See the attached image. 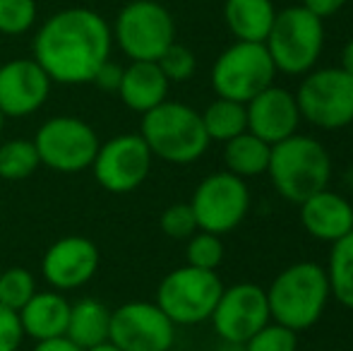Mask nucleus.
I'll return each mask as SVG.
<instances>
[{"mask_svg": "<svg viewBox=\"0 0 353 351\" xmlns=\"http://www.w3.org/2000/svg\"><path fill=\"white\" fill-rule=\"evenodd\" d=\"M24 337H32L34 342L63 337L70 320V301L63 296V291H37L32 299L19 310Z\"/></svg>", "mask_w": 353, "mask_h": 351, "instance_id": "6ab92c4d", "label": "nucleus"}, {"mask_svg": "<svg viewBox=\"0 0 353 351\" xmlns=\"http://www.w3.org/2000/svg\"><path fill=\"white\" fill-rule=\"evenodd\" d=\"M330 296L332 289L325 267L298 263L276 274L267 289V303L274 323L291 328L293 332H303L322 318Z\"/></svg>", "mask_w": 353, "mask_h": 351, "instance_id": "f03ea898", "label": "nucleus"}, {"mask_svg": "<svg viewBox=\"0 0 353 351\" xmlns=\"http://www.w3.org/2000/svg\"><path fill=\"white\" fill-rule=\"evenodd\" d=\"M37 0H0V34L19 37L37 24Z\"/></svg>", "mask_w": 353, "mask_h": 351, "instance_id": "cd10ccee", "label": "nucleus"}, {"mask_svg": "<svg viewBox=\"0 0 353 351\" xmlns=\"http://www.w3.org/2000/svg\"><path fill=\"white\" fill-rule=\"evenodd\" d=\"M188 265L200 270H216L223 260V243L216 234L210 231H195L188 239Z\"/></svg>", "mask_w": 353, "mask_h": 351, "instance_id": "c85d7f7f", "label": "nucleus"}, {"mask_svg": "<svg viewBox=\"0 0 353 351\" xmlns=\"http://www.w3.org/2000/svg\"><path fill=\"white\" fill-rule=\"evenodd\" d=\"M190 207L195 212L197 229L210 234L233 231L250 210V190L241 176L219 171L207 176L192 192Z\"/></svg>", "mask_w": 353, "mask_h": 351, "instance_id": "9b49d317", "label": "nucleus"}, {"mask_svg": "<svg viewBox=\"0 0 353 351\" xmlns=\"http://www.w3.org/2000/svg\"><path fill=\"white\" fill-rule=\"evenodd\" d=\"M245 351H296L298 349V332L283 325L267 323L257 334H252L245 344Z\"/></svg>", "mask_w": 353, "mask_h": 351, "instance_id": "7c9ffc66", "label": "nucleus"}, {"mask_svg": "<svg viewBox=\"0 0 353 351\" xmlns=\"http://www.w3.org/2000/svg\"><path fill=\"white\" fill-rule=\"evenodd\" d=\"M152 150L140 132H125L101 142L94 157V178L108 192H132L147 181L152 171Z\"/></svg>", "mask_w": 353, "mask_h": 351, "instance_id": "f8f14e48", "label": "nucleus"}, {"mask_svg": "<svg viewBox=\"0 0 353 351\" xmlns=\"http://www.w3.org/2000/svg\"><path fill=\"white\" fill-rule=\"evenodd\" d=\"M111 24L92 8H65L34 34V61L61 85H87L111 58Z\"/></svg>", "mask_w": 353, "mask_h": 351, "instance_id": "f257e3e1", "label": "nucleus"}, {"mask_svg": "<svg viewBox=\"0 0 353 351\" xmlns=\"http://www.w3.org/2000/svg\"><path fill=\"white\" fill-rule=\"evenodd\" d=\"M245 113L248 132L257 135L267 145H276V142L296 135L298 123H301L296 94L274 85L252 97L245 103Z\"/></svg>", "mask_w": 353, "mask_h": 351, "instance_id": "f3484780", "label": "nucleus"}, {"mask_svg": "<svg viewBox=\"0 0 353 351\" xmlns=\"http://www.w3.org/2000/svg\"><path fill=\"white\" fill-rule=\"evenodd\" d=\"M111 32L130 61H159L176 41V19L159 0H130L116 14Z\"/></svg>", "mask_w": 353, "mask_h": 351, "instance_id": "423d86ee", "label": "nucleus"}, {"mask_svg": "<svg viewBox=\"0 0 353 351\" xmlns=\"http://www.w3.org/2000/svg\"><path fill=\"white\" fill-rule=\"evenodd\" d=\"M53 80L34 58H12L0 66V111L27 118L46 103Z\"/></svg>", "mask_w": 353, "mask_h": 351, "instance_id": "dca6fc26", "label": "nucleus"}, {"mask_svg": "<svg viewBox=\"0 0 353 351\" xmlns=\"http://www.w3.org/2000/svg\"><path fill=\"white\" fill-rule=\"evenodd\" d=\"M341 70L344 72H349V75L353 77V37L346 41V46H344V51H341Z\"/></svg>", "mask_w": 353, "mask_h": 351, "instance_id": "e433bc0d", "label": "nucleus"}, {"mask_svg": "<svg viewBox=\"0 0 353 351\" xmlns=\"http://www.w3.org/2000/svg\"><path fill=\"white\" fill-rule=\"evenodd\" d=\"M301 118L322 128L336 130L353 123V77L341 68H317L305 72L296 92Z\"/></svg>", "mask_w": 353, "mask_h": 351, "instance_id": "9d476101", "label": "nucleus"}, {"mask_svg": "<svg viewBox=\"0 0 353 351\" xmlns=\"http://www.w3.org/2000/svg\"><path fill=\"white\" fill-rule=\"evenodd\" d=\"M166 75L161 72L157 61H130L123 68V80L118 87L123 103L135 113H147L168 97Z\"/></svg>", "mask_w": 353, "mask_h": 351, "instance_id": "aec40b11", "label": "nucleus"}, {"mask_svg": "<svg viewBox=\"0 0 353 351\" xmlns=\"http://www.w3.org/2000/svg\"><path fill=\"white\" fill-rule=\"evenodd\" d=\"M276 72L305 75L315 70L325 48V22L303 5L276 10L274 24L265 39Z\"/></svg>", "mask_w": 353, "mask_h": 351, "instance_id": "39448f33", "label": "nucleus"}, {"mask_svg": "<svg viewBox=\"0 0 353 351\" xmlns=\"http://www.w3.org/2000/svg\"><path fill=\"white\" fill-rule=\"evenodd\" d=\"M142 140L154 157L168 164H192L210 147L202 113L181 101H161L142 113Z\"/></svg>", "mask_w": 353, "mask_h": 351, "instance_id": "7ed1b4c3", "label": "nucleus"}, {"mask_svg": "<svg viewBox=\"0 0 353 351\" xmlns=\"http://www.w3.org/2000/svg\"><path fill=\"white\" fill-rule=\"evenodd\" d=\"M157 63L168 82H185V80H190L197 70L195 53L178 41H173L171 46L161 53V58H159Z\"/></svg>", "mask_w": 353, "mask_h": 351, "instance_id": "c756f323", "label": "nucleus"}, {"mask_svg": "<svg viewBox=\"0 0 353 351\" xmlns=\"http://www.w3.org/2000/svg\"><path fill=\"white\" fill-rule=\"evenodd\" d=\"M221 291L223 284L216 277V270L185 265L163 277L154 303L173 325H200L212 318Z\"/></svg>", "mask_w": 353, "mask_h": 351, "instance_id": "0eeeda50", "label": "nucleus"}, {"mask_svg": "<svg viewBox=\"0 0 353 351\" xmlns=\"http://www.w3.org/2000/svg\"><path fill=\"white\" fill-rule=\"evenodd\" d=\"M276 68L265 43L236 41L219 53L212 66V87L216 97L248 103L274 85Z\"/></svg>", "mask_w": 353, "mask_h": 351, "instance_id": "6e6552de", "label": "nucleus"}, {"mask_svg": "<svg viewBox=\"0 0 353 351\" xmlns=\"http://www.w3.org/2000/svg\"><path fill=\"white\" fill-rule=\"evenodd\" d=\"M276 17L272 0H223V22L236 41L265 43Z\"/></svg>", "mask_w": 353, "mask_h": 351, "instance_id": "412c9836", "label": "nucleus"}, {"mask_svg": "<svg viewBox=\"0 0 353 351\" xmlns=\"http://www.w3.org/2000/svg\"><path fill=\"white\" fill-rule=\"evenodd\" d=\"M301 221L310 236L334 243L353 229V207L349 200L325 188L301 202Z\"/></svg>", "mask_w": 353, "mask_h": 351, "instance_id": "a211bd4d", "label": "nucleus"}, {"mask_svg": "<svg viewBox=\"0 0 353 351\" xmlns=\"http://www.w3.org/2000/svg\"><path fill=\"white\" fill-rule=\"evenodd\" d=\"M108 330H111V310L101 301L79 299L70 303L65 337L72 339L82 351L108 342Z\"/></svg>", "mask_w": 353, "mask_h": 351, "instance_id": "4be33fe9", "label": "nucleus"}, {"mask_svg": "<svg viewBox=\"0 0 353 351\" xmlns=\"http://www.w3.org/2000/svg\"><path fill=\"white\" fill-rule=\"evenodd\" d=\"M210 320L221 342L245 344L272 320L267 291L257 284H236L223 289Z\"/></svg>", "mask_w": 353, "mask_h": 351, "instance_id": "4468645a", "label": "nucleus"}, {"mask_svg": "<svg viewBox=\"0 0 353 351\" xmlns=\"http://www.w3.org/2000/svg\"><path fill=\"white\" fill-rule=\"evenodd\" d=\"M121 80H123V68L108 58V61L97 70L92 85H97L99 89H103V92H118V87H121Z\"/></svg>", "mask_w": 353, "mask_h": 351, "instance_id": "72a5a7b5", "label": "nucleus"}, {"mask_svg": "<svg viewBox=\"0 0 353 351\" xmlns=\"http://www.w3.org/2000/svg\"><path fill=\"white\" fill-rule=\"evenodd\" d=\"M3 128H5V113L0 111V132H3Z\"/></svg>", "mask_w": 353, "mask_h": 351, "instance_id": "58836bf2", "label": "nucleus"}, {"mask_svg": "<svg viewBox=\"0 0 353 351\" xmlns=\"http://www.w3.org/2000/svg\"><path fill=\"white\" fill-rule=\"evenodd\" d=\"M327 279L334 299L353 310V229L332 243Z\"/></svg>", "mask_w": 353, "mask_h": 351, "instance_id": "393cba45", "label": "nucleus"}, {"mask_svg": "<svg viewBox=\"0 0 353 351\" xmlns=\"http://www.w3.org/2000/svg\"><path fill=\"white\" fill-rule=\"evenodd\" d=\"M202 123H205V130L210 140H216V142L233 140L236 135L248 130L245 103L216 97L210 106L205 108V113H202Z\"/></svg>", "mask_w": 353, "mask_h": 351, "instance_id": "b1692460", "label": "nucleus"}, {"mask_svg": "<svg viewBox=\"0 0 353 351\" xmlns=\"http://www.w3.org/2000/svg\"><path fill=\"white\" fill-rule=\"evenodd\" d=\"M267 174L283 200L301 205L327 188L332 178V159L315 137L291 135L272 145Z\"/></svg>", "mask_w": 353, "mask_h": 351, "instance_id": "20e7f679", "label": "nucleus"}, {"mask_svg": "<svg viewBox=\"0 0 353 351\" xmlns=\"http://www.w3.org/2000/svg\"><path fill=\"white\" fill-rule=\"evenodd\" d=\"M32 351H82L72 339H68L65 334L63 337H53V339H43V342H37V347Z\"/></svg>", "mask_w": 353, "mask_h": 351, "instance_id": "c9c22d12", "label": "nucleus"}, {"mask_svg": "<svg viewBox=\"0 0 353 351\" xmlns=\"http://www.w3.org/2000/svg\"><path fill=\"white\" fill-rule=\"evenodd\" d=\"M22 339L24 332L19 315L0 303V351H19Z\"/></svg>", "mask_w": 353, "mask_h": 351, "instance_id": "473e14b6", "label": "nucleus"}, {"mask_svg": "<svg viewBox=\"0 0 353 351\" xmlns=\"http://www.w3.org/2000/svg\"><path fill=\"white\" fill-rule=\"evenodd\" d=\"M101 263L99 248L87 236H65L48 245L41 274L56 291H74L94 279Z\"/></svg>", "mask_w": 353, "mask_h": 351, "instance_id": "2eb2a0df", "label": "nucleus"}, {"mask_svg": "<svg viewBox=\"0 0 353 351\" xmlns=\"http://www.w3.org/2000/svg\"><path fill=\"white\" fill-rule=\"evenodd\" d=\"M99 135L77 116H56L41 123L34 135L39 161L58 174H79L92 169L99 152Z\"/></svg>", "mask_w": 353, "mask_h": 351, "instance_id": "1a4fd4ad", "label": "nucleus"}, {"mask_svg": "<svg viewBox=\"0 0 353 351\" xmlns=\"http://www.w3.org/2000/svg\"><path fill=\"white\" fill-rule=\"evenodd\" d=\"M0 270H3V267H0Z\"/></svg>", "mask_w": 353, "mask_h": 351, "instance_id": "ea45409f", "label": "nucleus"}, {"mask_svg": "<svg viewBox=\"0 0 353 351\" xmlns=\"http://www.w3.org/2000/svg\"><path fill=\"white\" fill-rule=\"evenodd\" d=\"M41 166L34 140H8L0 145V178L24 181Z\"/></svg>", "mask_w": 353, "mask_h": 351, "instance_id": "a878e982", "label": "nucleus"}, {"mask_svg": "<svg viewBox=\"0 0 353 351\" xmlns=\"http://www.w3.org/2000/svg\"><path fill=\"white\" fill-rule=\"evenodd\" d=\"M37 277L32 274L24 267H8V270H0V303L5 308L19 310L24 308L29 299L37 294Z\"/></svg>", "mask_w": 353, "mask_h": 351, "instance_id": "bb28decb", "label": "nucleus"}, {"mask_svg": "<svg viewBox=\"0 0 353 351\" xmlns=\"http://www.w3.org/2000/svg\"><path fill=\"white\" fill-rule=\"evenodd\" d=\"M108 342L123 351H171L176 325L149 301H130L111 310Z\"/></svg>", "mask_w": 353, "mask_h": 351, "instance_id": "ddd939ff", "label": "nucleus"}, {"mask_svg": "<svg viewBox=\"0 0 353 351\" xmlns=\"http://www.w3.org/2000/svg\"><path fill=\"white\" fill-rule=\"evenodd\" d=\"M84 351H123V349H118L113 342H103V344H97V347H92V349H84Z\"/></svg>", "mask_w": 353, "mask_h": 351, "instance_id": "4c0bfd02", "label": "nucleus"}, {"mask_svg": "<svg viewBox=\"0 0 353 351\" xmlns=\"http://www.w3.org/2000/svg\"><path fill=\"white\" fill-rule=\"evenodd\" d=\"M301 5L325 22L327 17H334L339 10H344L346 0H301Z\"/></svg>", "mask_w": 353, "mask_h": 351, "instance_id": "f704fd0d", "label": "nucleus"}, {"mask_svg": "<svg viewBox=\"0 0 353 351\" xmlns=\"http://www.w3.org/2000/svg\"><path fill=\"white\" fill-rule=\"evenodd\" d=\"M270 154L272 145L262 142L260 137L248 130L228 140L226 147H223V161H226L228 171L241 178L265 174L267 166H270Z\"/></svg>", "mask_w": 353, "mask_h": 351, "instance_id": "5701e85b", "label": "nucleus"}, {"mask_svg": "<svg viewBox=\"0 0 353 351\" xmlns=\"http://www.w3.org/2000/svg\"><path fill=\"white\" fill-rule=\"evenodd\" d=\"M161 231L168 239H190L197 231V219L195 212H192L190 202H181V205H171L161 214Z\"/></svg>", "mask_w": 353, "mask_h": 351, "instance_id": "2f4dec72", "label": "nucleus"}]
</instances>
